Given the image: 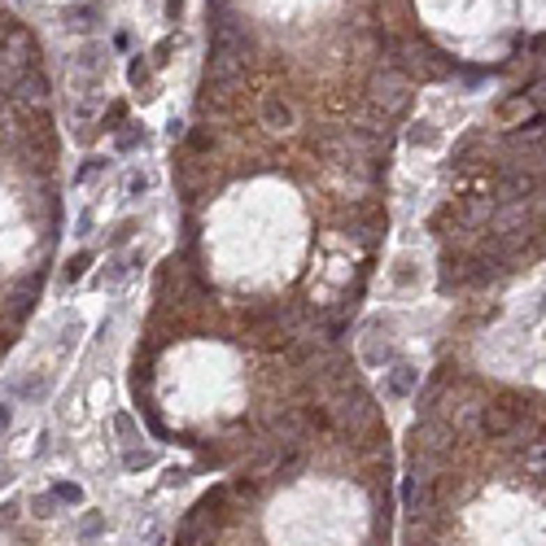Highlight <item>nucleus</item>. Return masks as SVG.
Here are the masks:
<instances>
[{
    "label": "nucleus",
    "mask_w": 546,
    "mask_h": 546,
    "mask_svg": "<svg viewBox=\"0 0 546 546\" xmlns=\"http://www.w3.org/2000/svg\"><path fill=\"white\" fill-rule=\"evenodd\" d=\"M250 31H245L241 18L232 13H219L214 22V36H210V66H206V84L219 92V96H232L241 84H245V70H250Z\"/></svg>",
    "instance_id": "1"
},
{
    "label": "nucleus",
    "mask_w": 546,
    "mask_h": 546,
    "mask_svg": "<svg viewBox=\"0 0 546 546\" xmlns=\"http://www.w3.org/2000/svg\"><path fill=\"white\" fill-rule=\"evenodd\" d=\"M411 75L398 70V66H380V70L367 79V105L380 109L385 119H398V114L411 105Z\"/></svg>",
    "instance_id": "2"
},
{
    "label": "nucleus",
    "mask_w": 546,
    "mask_h": 546,
    "mask_svg": "<svg viewBox=\"0 0 546 546\" xmlns=\"http://www.w3.org/2000/svg\"><path fill=\"white\" fill-rule=\"evenodd\" d=\"M48 92H53V84H48L44 66H31L9 84L5 96H9V109H48Z\"/></svg>",
    "instance_id": "3"
},
{
    "label": "nucleus",
    "mask_w": 546,
    "mask_h": 546,
    "mask_svg": "<svg viewBox=\"0 0 546 546\" xmlns=\"http://www.w3.org/2000/svg\"><path fill=\"white\" fill-rule=\"evenodd\" d=\"M542 179L533 171H520V167H503L499 179H494V202L499 206H529L538 197Z\"/></svg>",
    "instance_id": "4"
},
{
    "label": "nucleus",
    "mask_w": 546,
    "mask_h": 546,
    "mask_svg": "<svg viewBox=\"0 0 546 546\" xmlns=\"http://www.w3.org/2000/svg\"><path fill=\"white\" fill-rule=\"evenodd\" d=\"M258 119H262L267 131H293L297 127V109L280 92H267V96H262V105H258Z\"/></svg>",
    "instance_id": "5"
},
{
    "label": "nucleus",
    "mask_w": 546,
    "mask_h": 546,
    "mask_svg": "<svg viewBox=\"0 0 546 546\" xmlns=\"http://www.w3.org/2000/svg\"><path fill=\"white\" fill-rule=\"evenodd\" d=\"M416 389H420V367H411V363H393V372L385 376V398L402 402V398H411Z\"/></svg>",
    "instance_id": "6"
},
{
    "label": "nucleus",
    "mask_w": 546,
    "mask_h": 546,
    "mask_svg": "<svg viewBox=\"0 0 546 546\" xmlns=\"http://www.w3.org/2000/svg\"><path fill=\"white\" fill-rule=\"evenodd\" d=\"M92 262H96V254L92 250H79L70 262H66V267H61V275H57V285L61 289H70V285H79V280H84L88 275V267H92Z\"/></svg>",
    "instance_id": "7"
},
{
    "label": "nucleus",
    "mask_w": 546,
    "mask_h": 546,
    "mask_svg": "<svg viewBox=\"0 0 546 546\" xmlns=\"http://www.w3.org/2000/svg\"><path fill=\"white\" fill-rule=\"evenodd\" d=\"M96 18H101V9H96V5H75V9H66V26H70V31H92Z\"/></svg>",
    "instance_id": "8"
},
{
    "label": "nucleus",
    "mask_w": 546,
    "mask_h": 546,
    "mask_svg": "<svg viewBox=\"0 0 546 546\" xmlns=\"http://www.w3.org/2000/svg\"><path fill=\"white\" fill-rule=\"evenodd\" d=\"M153 463H158V455L149 450V446H127L123 450V468L127 472H144V468H153Z\"/></svg>",
    "instance_id": "9"
},
{
    "label": "nucleus",
    "mask_w": 546,
    "mask_h": 546,
    "mask_svg": "<svg viewBox=\"0 0 546 546\" xmlns=\"http://www.w3.org/2000/svg\"><path fill=\"white\" fill-rule=\"evenodd\" d=\"M140 144H144V127L123 123L119 131H114V149H119V153H131V149H140Z\"/></svg>",
    "instance_id": "10"
},
{
    "label": "nucleus",
    "mask_w": 546,
    "mask_h": 546,
    "mask_svg": "<svg viewBox=\"0 0 546 546\" xmlns=\"http://www.w3.org/2000/svg\"><path fill=\"white\" fill-rule=\"evenodd\" d=\"M109 171V158H101V153H92V158H84V167L75 171V188H84V184H92L96 175H105Z\"/></svg>",
    "instance_id": "11"
},
{
    "label": "nucleus",
    "mask_w": 546,
    "mask_h": 546,
    "mask_svg": "<svg viewBox=\"0 0 546 546\" xmlns=\"http://www.w3.org/2000/svg\"><path fill=\"white\" fill-rule=\"evenodd\" d=\"M48 494H53L61 507H84V485H79V481H53Z\"/></svg>",
    "instance_id": "12"
},
{
    "label": "nucleus",
    "mask_w": 546,
    "mask_h": 546,
    "mask_svg": "<svg viewBox=\"0 0 546 546\" xmlns=\"http://www.w3.org/2000/svg\"><path fill=\"white\" fill-rule=\"evenodd\" d=\"M437 140H441V136H437V127H433V123H424V119L407 127V144H416V149H433Z\"/></svg>",
    "instance_id": "13"
},
{
    "label": "nucleus",
    "mask_w": 546,
    "mask_h": 546,
    "mask_svg": "<svg viewBox=\"0 0 546 546\" xmlns=\"http://www.w3.org/2000/svg\"><path fill=\"white\" fill-rule=\"evenodd\" d=\"M524 472L538 476V481H546V441H533L524 450Z\"/></svg>",
    "instance_id": "14"
},
{
    "label": "nucleus",
    "mask_w": 546,
    "mask_h": 546,
    "mask_svg": "<svg viewBox=\"0 0 546 546\" xmlns=\"http://www.w3.org/2000/svg\"><path fill=\"white\" fill-rule=\"evenodd\" d=\"M105 533V511H88L84 520H79V542H92Z\"/></svg>",
    "instance_id": "15"
},
{
    "label": "nucleus",
    "mask_w": 546,
    "mask_h": 546,
    "mask_svg": "<svg viewBox=\"0 0 546 546\" xmlns=\"http://www.w3.org/2000/svg\"><path fill=\"white\" fill-rule=\"evenodd\" d=\"M57 507H61V503H57L53 494L44 490V494H36V499H31V516H40V520H53V516H57Z\"/></svg>",
    "instance_id": "16"
},
{
    "label": "nucleus",
    "mask_w": 546,
    "mask_h": 546,
    "mask_svg": "<svg viewBox=\"0 0 546 546\" xmlns=\"http://www.w3.org/2000/svg\"><path fill=\"white\" fill-rule=\"evenodd\" d=\"M127 79H131V88H144L149 84V61L136 53V57H131V66H127Z\"/></svg>",
    "instance_id": "17"
},
{
    "label": "nucleus",
    "mask_w": 546,
    "mask_h": 546,
    "mask_svg": "<svg viewBox=\"0 0 546 546\" xmlns=\"http://www.w3.org/2000/svg\"><path fill=\"white\" fill-rule=\"evenodd\" d=\"M114 433H119L123 441H136L140 433H136V420L127 416V411H119V416H114Z\"/></svg>",
    "instance_id": "18"
},
{
    "label": "nucleus",
    "mask_w": 546,
    "mask_h": 546,
    "mask_svg": "<svg viewBox=\"0 0 546 546\" xmlns=\"http://www.w3.org/2000/svg\"><path fill=\"white\" fill-rule=\"evenodd\" d=\"M123 119H127V105H123V101H114V105L105 109L101 127H105V131H119V127H123Z\"/></svg>",
    "instance_id": "19"
},
{
    "label": "nucleus",
    "mask_w": 546,
    "mask_h": 546,
    "mask_svg": "<svg viewBox=\"0 0 546 546\" xmlns=\"http://www.w3.org/2000/svg\"><path fill=\"white\" fill-rule=\"evenodd\" d=\"M131 232H136V219L119 223V227H114V236H109V241H114V245H127V241H131Z\"/></svg>",
    "instance_id": "20"
},
{
    "label": "nucleus",
    "mask_w": 546,
    "mask_h": 546,
    "mask_svg": "<svg viewBox=\"0 0 546 546\" xmlns=\"http://www.w3.org/2000/svg\"><path fill=\"white\" fill-rule=\"evenodd\" d=\"M127 192H131V197H144V192H149V175H140V171H136V175L127 179Z\"/></svg>",
    "instance_id": "21"
},
{
    "label": "nucleus",
    "mask_w": 546,
    "mask_h": 546,
    "mask_svg": "<svg viewBox=\"0 0 546 546\" xmlns=\"http://www.w3.org/2000/svg\"><path fill=\"white\" fill-rule=\"evenodd\" d=\"M18 520V503H0V529H9Z\"/></svg>",
    "instance_id": "22"
},
{
    "label": "nucleus",
    "mask_w": 546,
    "mask_h": 546,
    "mask_svg": "<svg viewBox=\"0 0 546 546\" xmlns=\"http://www.w3.org/2000/svg\"><path fill=\"white\" fill-rule=\"evenodd\" d=\"M171 48H175V40H162V44H158V53H153V61H158V66H162V61H171Z\"/></svg>",
    "instance_id": "23"
},
{
    "label": "nucleus",
    "mask_w": 546,
    "mask_h": 546,
    "mask_svg": "<svg viewBox=\"0 0 546 546\" xmlns=\"http://www.w3.org/2000/svg\"><path fill=\"white\" fill-rule=\"evenodd\" d=\"M184 481H188V472H184V468H171V472H167V481H162V485H184Z\"/></svg>",
    "instance_id": "24"
},
{
    "label": "nucleus",
    "mask_w": 546,
    "mask_h": 546,
    "mask_svg": "<svg viewBox=\"0 0 546 546\" xmlns=\"http://www.w3.org/2000/svg\"><path fill=\"white\" fill-rule=\"evenodd\" d=\"M179 13H184V0H167V18L179 22Z\"/></svg>",
    "instance_id": "25"
},
{
    "label": "nucleus",
    "mask_w": 546,
    "mask_h": 546,
    "mask_svg": "<svg viewBox=\"0 0 546 546\" xmlns=\"http://www.w3.org/2000/svg\"><path fill=\"white\" fill-rule=\"evenodd\" d=\"M13 424V402H0V428Z\"/></svg>",
    "instance_id": "26"
},
{
    "label": "nucleus",
    "mask_w": 546,
    "mask_h": 546,
    "mask_svg": "<svg viewBox=\"0 0 546 546\" xmlns=\"http://www.w3.org/2000/svg\"><path fill=\"white\" fill-rule=\"evenodd\" d=\"M167 136H171V140H179V136H184V123L171 119V123H167Z\"/></svg>",
    "instance_id": "27"
},
{
    "label": "nucleus",
    "mask_w": 546,
    "mask_h": 546,
    "mask_svg": "<svg viewBox=\"0 0 546 546\" xmlns=\"http://www.w3.org/2000/svg\"><path fill=\"white\" fill-rule=\"evenodd\" d=\"M9 481H13V472H9V468H0V490H5Z\"/></svg>",
    "instance_id": "28"
}]
</instances>
